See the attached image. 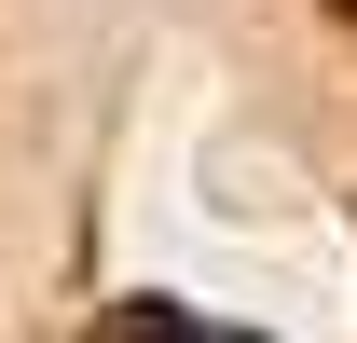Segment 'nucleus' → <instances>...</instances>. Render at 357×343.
Listing matches in <instances>:
<instances>
[{
  "label": "nucleus",
  "mask_w": 357,
  "mask_h": 343,
  "mask_svg": "<svg viewBox=\"0 0 357 343\" xmlns=\"http://www.w3.org/2000/svg\"><path fill=\"white\" fill-rule=\"evenodd\" d=\"M96 343H248V330H192L178 302H124V316H110Z\"/></svg>",
  "instance_id": "obj_1"
},
{
  "label": "nucleus",
  "mask_w": 357,
  "mask_h": 343,
  "mask_svg": "<svg viewBox=\"0 0 357 343\" xmlns=\"http://www.w3.org/2000/svg\"><path fill=\"white\" fill-rule=\"evenodd\" d=\"M330 14H357V0H330Z\"/></svg>",
  "instance_id": "obj_2"
}]
</instances>
